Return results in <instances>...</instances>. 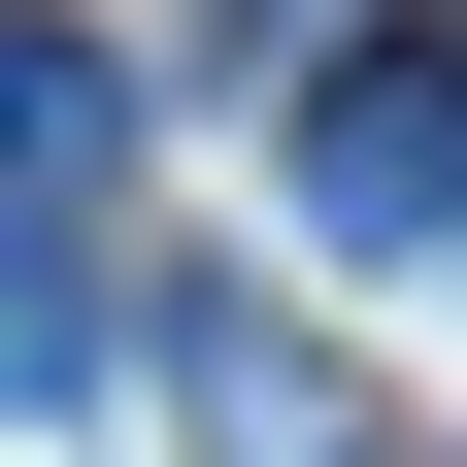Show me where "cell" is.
<instances>
[{
  "instance_id": "3957f363",
  "label": "cell",
  "mask_w": 467,
  "mask_h": 467,
  "mask_svg": "<svg viewBox=\"0 0 467 467\" xmlns=\"http://www.w3.org/2000/svg\"><path fill=\"white\" fill-rule=\"evenodd\" d=\"M100 368H134V267L34 234V267H0V400H100Z\"/></svg>"
},
{
  "instance_id": "7a4b0ae2",
  "label": "cell",
  "mask_w": 467,
  "mask_h": 467,
  "mask_svg": "<svg viewBox=\"0 0 467 467\" xmlns=\"http://www.w3.org/2000/svg\"><path fill=\"white\" fill-rule=\"evenodd\" d=\"M0 167H34V234H100L134 201V67L100 34H0Z\"/></svg>"
},
{
  "instance_id": "6da1fadb",
  "label": "cell",
  "mask_w": 467,
  "mask_h": 467,
  "mask_svg": "<svg viewBox=\"0 0 467 467\" xmlns=\"http://www.w3.org/2000/svg\"><path fill=\"white\" fill-rule=\"evenodd\" d=\"M301 201H334V234H400V267L467 234V67H434V34H368V67L301 100Z\"/></svg>"
},
{
  "instance_id": "277c9868",
  "label": "cell",
  "mask_w": 467,
  "mask_h": 467,
  "mask_svg": "<svg viewBox=\"0 0 467 467\" xmlns=\"http://www.w3.org/2000/svg\"><path fill=\"white\" fill-rule=\"evenodd\" d=\"M201 467H368V434H334V368H267V334H234V368H201Z\"/></svg>"
}]
</instances>
